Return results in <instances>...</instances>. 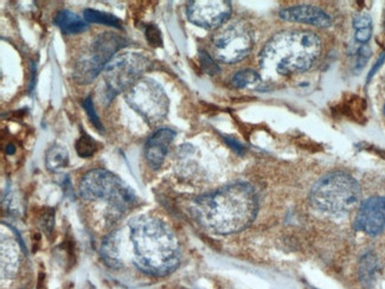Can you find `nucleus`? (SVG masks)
<instances>
[{
  "label": "nucleus",
  "mask_w": 385,
  "mask_h": 289,
  "mask_svg": "<svg viewBox=\"0 0 385 289\" xmlns=\"http://www.w3.org/2000/svg\"><path fill=\"white\" fill-rule=\"evenodd\" d=\"M257 194L253 186L235 183L196 198L194 211L205 229L218 235L245 230L256 218Z\"/></svg>",
  "instance_id": "obj_1"
},
{
  "label": "nucleus",
  "mask_w": 385,
  "mask_h": 289,
  "mask_svg": "<svg viewBox=\"0 0 385 289\" xmlns=\"http://www.w3.org/2000/svg\"><path fill=\"white\" fill-rule=\"evenodd\" d=\"M134 263L141 272L165 277L180 262V245L170 227L152 216H140L129 224Z\"/></svg>",
  "instance_id": "obj_2"
},
{
  "label": "nucleus",
  "mask_w": 385,
  "mask_h": 289,
  "mask_svg": "<svg viewBox=\"0 0 385 289\" xmlns=\"http://www.w3.org/2000/svg\"><path fill=\"white\" fill-rule=\"evenodd\" d=\"M321 54V41L311 31L286 30L267 41L260 66L268 74L288 76L310 69Z\"/></svg>",
  "instance_id": "obj_3"
},
{
  "label": "nucleus",
  "mask_w": 385,
  "mask_h": 289,
  "mask_svg": "<svg viewBox=\"0 0 385 289\" xmlns=\"http://www.w3.org/2000/svg\"><path fill=\"white\" fill-rule=\"evenodd\" d=\"M361 186L344 172H332L315 183L310 194L312 207L328 215L348 214L361 199Z\"/></svg>",
  "instance_id": "obj_4"
},
{
  "label": "nucleus",
  "mask_w": 385,
  "mask_h": 289,
  "mask_svg": "<svg viewBox=\"0 0 385 289\" xmlns=\"http://www.w3.org/2000/svg\"><path fill=\"white\" fill-rule=\"evenodd\" d=\"M81 197L87 201H107L115 210L124 211L135 203L134 191L107 169H93L81 179Z\"/></svg>",
  "instance_id": "obj_5"
},
{
  "label": "nucleus",
  "mask_w": 385,
  "mask_h": 289,
  "mask_svg": "<svg viewBox=\"0 0 385 289\" xmlns=\"http://www.w3.org/2000/svg\"><path fill=\"white\" fill-rule=\"evenodd\" d=\"M127 41L113 32L100 33L91 43V49L76 61L74 76L76 82L88 84L97 77V75L113 59L116 51L122 49Z\"/></svg>",
  "instance_id": "obj_6"
},
{
  "label": "nucleus",
  "mask_w": 385,
  "mask_h": 289,
  "mask_svg": "<svg viewBox=\"0 0 385 289\" xmlns=\"http://www.w3.org/2000/svg\"><path fill=\"white\" fill-rule=\"evenodd\" d=\"M149 66V58L139 53H122L113 58L104 71V82L111 97L131 89L140 81Z\"/></svg>",
  "instance_id": "obj_7"
},
{
  "label": "nucleus",
  "mask_w": 385,
  "mask_h": 289,
  "mask_svg": "<svg viewBox=\"0 0 385 289\" xmlns=\"http://www.w3.org/2000/svg\"><path fill=\"white\" fill-rule=\"evenodd\" d=\"M126 101L149 124L162 120L170 107V101L162 86L152 79L138 81L127 91Z\"/></svg>",
  "instance_id": "obj_8"
},
{
  "label": "nucleus",
  "mask_w": 385,
  "mask_h": 289,
  "mask_svg": "<svg viewBox=\"0 0 385 289\" xmlns=\"http://www.w3.org/2000/svg\"><path fill=\"white\" fill-rule=\"evenodd\" d=\"M254 38L252 30L245 23L227 25L214 35L212 49L214 57L220 62L237 63L247 57L253 50Z\"/></svg>",
  "instance_id": "obj_9"
},
{
  "label": "nucleus",
  "mask_w": 385,
  "mask_h": 289,
  "mask_svg": "<svg viewBox=\"0 0 385 289\" xmlns=\"http://www.w3.org/2000/svg\"><path fill=\"white\" fill-rule=\"evenodd\" d=\"M232 4L227 0H194L187 6V19L203 29L220 28L232 16Z\"/></svg>",
  "instance_id": "obj_10"
},
{
  "label": "nucleus",
  "mask_w": 385,
  "mask_h": 289,
  "mask_svg": "<svg viewBox=\"0 0 385 289\" xmlns=\"http://www.w3.org/2000/svg\"><path fill=\"white\" fill-rule=\"evenodd\" d=\"M355 227L366 235H379L385 227V197L366 199L358 210Z\"/></svg>",
  "instance_id": "obj_11"
},
{
  "label": "nucleus",
  "mask_w": 385,
  "mask_h": 289,
  "mask_svg": "<svg viewBox=\"0 0 385 289\" xmlns=\"http://www.w3.org/2000/svg\"><path fill=\"white\" fill-rule=\"evenodd\" d=\"M280 17L285 21L303 23L318 28H328L331 25V18L321 8L312 5H298L283 8L280 11Z\"/></svg>",
  "instance_id": "obj_12"
},
{
  "label": "nucleus",
  "mask_w": 385,
  "mask_h": 289,
  "mask_svg": "<svg viewBox=\"0 0 385 289\" xmlns=\"http://www.w3.org/2000/svg\"><path fill=\"white\" fill-rule=\"evenodd\" d=\"M174 137L176 132L172 129H159L146 142V160L149 161V165L153 169H159L162 165L169 151V146L173 141Z\"/></svg>",
  "instance_id": "obj_13"
},
{
  "label": "nucleus",
  "mask_w": 385,
  "mask_h": 289,
  "mask_svg": "<svg viewBox=\"0 0 385 289\" xmlns=\"http://www.w3.org/2000/svg\"><path fill=\"white\" fill-rule=\"evenodd\" d=\"M55 23L62 32L66 35H77L87 31L89 28L88 21L79 17L76 13L71 12L69 10H63L57 13L55 18Z\"/></svg>",
  "instance_id": "obj_14"
},
{
  "label": "nucleus",
  "mask_w": 385,
  "mask_h": 289,
  "mask_svg": "<svg viewBox=\"0 0 385 289\" xmlns=\"http://www.w3.org/2000/svg\"><path fill=\"white\" fill-rule=\"evenodd\" d=\"M101 257L109 267L120 268L122 265L120 244H119V239L116 234H113L112 236L108 237L107 240L104 241L102 248H101Z\"/></svg>",
  "instance_id": "obj_15"
},
{
  "label": "nucleus",
  "mask_w": 385,
  "mask_h": 289,
  "mask_svg": "<svg viewBox=\"0 0 385 289\" xmlns=\"http://www.w3.org/2000/svg\"><path fill=\"white\" fill-rule=\"evenodd\" d=\"M46 167L51 172H58L61 169H66L69 164V153L66 147L63 146H51L46 154Z\"/></svg>",
  "instance_id": "obj_16"
},
{
  "label": "nucleus",
  "mask_w": 385,
  "mask_h": 289,
  "mask_svg": "<svg viewBox=\"0 0 385 289\" xmlns=\"http://www.w3.org/2000/svg\"><path fill=\"white\" fill-rule=\"evenodd\" d=\"M18 252L13 244L1 243V275L5 277H13L18 268Z\"/></svg>",
  "instance_id": "obj_17"
},
{
  "label": "nucleus",
  "mask_w": 385,
  "mask_h": 289,
  "mask_svg": "<svg viewBox=\"0 0 385 289\" xmlns=\"http://www.w3.org/2000/svg\"><path fill=\"white\" fill-rule=\"evenodd\" d=\"M83 18L88 23L107 25V26H112V28H115V29H121L122 28V21L118 17L114 16L112 13L102 12V11H97V10H93V8L84 10Z\"/></svg>",
  "instance_id": "obj_18"
},
{
  "label": "nucleus",
  "mask_w": 385,
  "mask_h": 289,
  "mask_svg": "<svg viewBox=\"0 0 385 289\" xmlns=\"http://www.w3.org/2000/svg\"><path fill=\"white\" fill-rule=\"evenodd\" d=\"M261 81L260 75L252 69L240 71L232 77V84L236 88H247L254 86Z\"/></svg>",
  "instance_id": "obj_19"
},
{
  "label": "nucleus",
  "mask_w": 385,
  "mask_h": 289,
  "mask_svg": "<svg viewBox=\"0 0 385 289\" xmlns=\"http://www.w3.org/2000/svg\"><path fill=\"white\" fill-rule=\"evenodd\" d=\"M75 149L79 157L91 158L95 154L96 151L99 149V144L88 134H83L79 138V140L76 141Z\"/></svg>",
  "instance_id": "obj_20"
},
{
  "label": "nucleus",
  "mask_w": 385,
  "mask_h": 289,
  "mask_svg": "<svg viewBox=\"0 0 385 289\" xmlns=\"http://www.w3.org/2000/svg\"><path fill=\"white\" fill-rule=\"evenodd\" d=\"M146 39L154 48L162 46V32L157 25L149 24L145 30Z\"/></svg>",
  "instance_id": "obj_21"
},
{
  "label": "nucleus",
  "mask_w": 385,
  "mask_h": 289,
  "mask_svg": "<svg viewBox=\"0 0 385 289\" xmlns=\"http://www.w3.org/2000/svg\"><path fill=\"white\" fill-rule=\"evenodd\" d=\"M82 106L86 109L89 119H91L93 124L97 129V131L104 133V126L101 124V120H100L99 116L96 114L95 109H94V104H93V99H91V96L83 101Z\"/></svg>",
  "instance_id": "obj_22"
},
{
  "label": "nucleus",
  "mask_w": 385,
  "mask_h": 289,
  "mask_svg": "<svg viewBox=\"0 0 385 289\" xmlns=\"http://www.w3.org/2000/svg\"><path fill=\"white\" fill-rule=\"evenodd\" d=\"M199 59H200V63H202L204 71L207 73V74L215 75L220 71L215 61H214L207 53H203V51H202V53L199 54Z\"/></svg>",
  "instance_id": "obj_23"
},
{
  "label": "nucleus",
  "mask_w": 385,
  "mask_h": 289,
  "mask_svg": "<svg viewBox=\"0 0 385 289\" xmlns=\"http://www.w3.org/2000/svg\"><path fill=\"white\" fill-rule=\"evenodd\" d=\"M353 28L356 30L373 28V19L369 13H359L353 18Z\"/></svg>",
  "instance_id": "obj_24"
},
{
  "label": "nucleus",
  "mask_w": 385,
  "mask_h": 289,
  "mask_svg": "<svg viewBox=\"0 0 385 289\" xmlns=\"http://www.w3.org/2000/svg\"><path fill=\"white\" fill-rule=\"evenodd\" d=\"M373 35V28H366V29L356 30L355 38L359 43H368Z\"/></svg>",
  "instance_id": "obj_25"
},
{
  "label": "nucleus",
  "mask_w": 385,
  "mask_h": 289,
  "mask_svg": "<svg viewBox=\"0 0 385 289\" xmlns=\"http://www.w3.org/2000/svg\"><path fill=\"white\" fill-rule=\"evenodd\" d=\"M370 57V49L369 48H363L359 53V57H358V68H363L365 66V63L368 61V58Z\"/></svg>",
  "instance_id": "obj_26"
},
{
  "label": "nucleus",
  "mask_w": 385,
  "mask_h": 289,
  "mask_svg": "<svg viewBox=\"0 0 385 289\" xmlns=\"http://www.w3.org/2000/svg\"><path fill=\"white\" fill-rule=\"evenodd\" d=\"M225 141H227V142L232 146V149H235L237 153H242L245 151V147H243V146H242L238 141L235 140V139L225 138Z\"/></svg>",
  "instance_id": "obj_27"
},
{
  "label": "nucleus",
  "mask_w": 385,
  "mask_h": 289,
  "mask_svg": "<svg viewBox=\"0 0 385 289\" xmlns=\"http://www.w3.org/2000/svg\"><path fill=\"white\" fill-rule=\"evenodd\" d=\"M384 61H385V54L383 55V56H381V58H379V59H378L377 64H376V66H373V71H371V73H370L369 77H368V80H370V79H371V77H373V75H375V73H376V71H377L378 68H379V66H381L382 64H383V63H384Z\"/></svg>",
  "instance_id": "obj_28"
},
{
  "label": "nucleus",
  "mask_w": 385,
  "mask_h": 289,
  "mask_svg": "<svg viewBox=\"0 0 385 289\" xmlns=\"http://www.w3.org/2000/svg\"><path fill=\"white\" fill-rule=\"evenodd\" d=\"M15 147H13L12 144H10V146H8V147H6V153H8V154H13V152H15Z\"/></svg>",
  "instance_id": "obj_29"
},
{
  "label": "nucleus",
  "mask_w": 385,
  "mask_h": 289,
  "mask_svg": "<svg viewBox=\"0 0 385 289\" xmlns=\"http://www.w3.org/2000/svg\"><path fill=\"white\" fill-rule=\"evenodd\" d=\"M384 113H385V107H384Z\"/></svg>",
  "instance_id": "obj_30"
},
{
  "label": "nucleus",
  "mask_w": 385,
  "mask_h": 289,
  "mask_svg": "<svg viewBox=\"0 0 385 289\" xmlns=\"http://www.w3.org/2000/svg\"><path fill=\"white\" fill-rule=\"evenodd\" d=\"M384 25H385V21H384Z\"/></svg>",
  "instance_id": "obj_31"
}]
</instances>
